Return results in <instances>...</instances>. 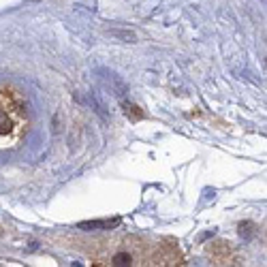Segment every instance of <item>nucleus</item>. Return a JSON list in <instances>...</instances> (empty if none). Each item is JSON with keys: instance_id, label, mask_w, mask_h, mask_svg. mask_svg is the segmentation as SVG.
<instances>
[{"instance_id": "3", "label": "nucleus", "mask_w": 267, "mask_h": 267, "mask_svg": "<svg viewBox=\"0 0 267 267\" xmlns=\"http://www.w3.org/2000/svg\"><path fill=\"white\" fill-rule=\"evenodd\" d=\"M139 107H135V105H130V103H124V111H128L130 116H133V120H139L141 116H144V111H137Z\"/></svg>"}, {"instance_id": "4", "label": "nucleus", "mask_w": 267, "mask_h": 267, "mask_svg": "<svg viewBox=\"0 0 267 267\" xmlns=\"http://www.w3.org/2000/svg\"><path fill=\"white\" fill-rule=\"evenodd\" d=\"M240 233H242V237H250V233H252V224L248 222V224H240Z\"/></svg>"}, {"instance_id": "2", "label": "nucleus", "mask_w": 267, "mask_h": 267, "mask_svg": "<svg viewBox=\"0 0 267 267\" xmlns=\"http://www.w3.org/2000/svg\"><path fill=\"white\" fill-rule=\"evenodd\" d=\"M120 224V218H114V220H94V222H81L79 229L84 231H92V229H111Z\"/></svg>"}, {"instance_id": "1", "label": "nucleus", "mask_w": 267, "mask_h": 267, "mask_svg": "<svg viewBox=\"0 0 267 267\" xmlns=\"http://www.w3.org/2000/svg\"><path fill=\"white\" fill-rule=\"evenodd\" d=\"M28 133L26 105L9 88H0V150L20 146Z\"/></svg>"}]
</instances>
